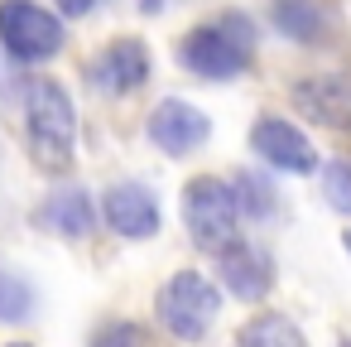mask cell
<instances>
[{"mask_svg": "<svg viewBox=\"0 0 351 347\" xmlns=\"http://www.w3.org/2000/svg\"><path fill=\"white\" fill-rule=\"evenodd\" d=\"M25 145L44 174H63L77 159V107L63 82L29 78L25 82Z\"/></svg>", "mask_w": 351, "mask_h": 347, "instance_id": "cell-1", "label": "cell"}, {"mask_svg": "<svg viewBox=\"0 0 351 347\" xmlns=\"http://www.w3.org/2000/svg\"><path fill=\"white\" fill-rule=\"evenodd\" d=\"M255 58V30L245 15H221L212 25H197L178 44V63L202 82H231Z\"/></svg>", "mask_w": 351, "mask_h": 347, "instance_id": "cell-2", "label": "cell"}, {"mask_svg": "<svg viewBox=\"0 0 351 347\" xmlns=\"http://www.w3.org/2000/svg\"><path fill=\"white\" fill-rule=\"evenodd\" d=\"M183 222H188V236L197 251L207 256H221L241 241V203H236V188L202 174L183 188Z\"/></svg>", "mask_w": 351, "mask_h": 347, "instance_id": "cell-3", "label": "cell"}, {"mask_svg": "<svg viewBox=\"0 0 351 347\" xmlns=\"http://www.w3.org/2000/svg\"><path fill=\"white\" fill-rule=\"evenodd\" d=\"M154 313H159V323H164L173 337L202 342L207 328H212L217 313H221V289H217L207 275H197V270H178V275H169L164 289L154 294Z\"/></svg>", "mask_w": 351, "mask_h": 347, "instance_id": "cell-4", "label": "cell"}, {"mask_svg": "<svg viewBox=\"0 0 351 347\" xmlns=\"http://www.w3.org/2000/svg\"><path fill=\"white\" fill-rule=\"evenodd\" d=\"M63 20L49 15L39 0H0V49L15 63H49L63 54Z\"/></svg>", "mask_w": 351, "mask_h": 347, "instance_id": "cell-5", "label": "cell"}, {"mask_svg": "<svg viewBox=\"0 0 351 347\" xmlns=\"http://www.w3.org/2000/svg\"><path fill=\"white\" fill-rule=\"evenodd\" d=\"M87 82L101 97H130L149 82V49L145 39H111L92 63H87Z\"/></svg>", "mask_w": 351, "mask_h": 347, "instance_id": "cell-6", "label": "cell"}, {"mask_svg": "<svg viewBox=\"0 0 351 347\" xmlns=\"http://www.w3.org/2000/svg\"><path fill=\"white\" fill-rule=\"evenodd\" d=\"M250 150H255L269 169H279V174H313V169H317L313 140H308L293 121H284V116H260V121L250 126Z\"/></svg>", "mask_w": 351, "mask_h": 347, "instance_id": "cell-7", "label": "cell"}, {"mask_svg": "<svg viewBox=\"0 0 351 347\" xmlns=\"http://www.w3.org/2000/svg\"><path fill=\"white\" fill-rule=\"evenodd\" d=\"M289 97H293L298 116H308L313 126L351 131V78H346V73H313V78H298Z\"/></svg>", "mask_w": 351, "mask_h": 347, "instance_id": "cell-8", "label": "cell"}, {"mask_svg": "<svg viewBox=\"0 0 351 347\" xmlns=\"http://www.w3.org/2000/svg\"><path fill=\"white\" fill-rule=\"evenodd\" d=\"M207 135H212V121H207L193 102H183V97H164V102L149 111V140H154L164 155H173V159L202 150Z\"/></svg>", "mask_w": 351, "mask_h": 347, "instance_id": "cell-9", "label": "cell"}, {"mask_svg": "<svg viewBox=\"0 0 351 347\" xmlns=\"http://www.w3.org/2000/svg\"><path fill=\"white\" fill-rule=\"evenodd\" d=\"M101 217L116 236L125 241H149L159 232V198L145 188V183H111L106 198H101Z\"/></svg>", "mask_w": 351, "mask_h": 347, "instance_id": "cell-10", "label": "cell"}, {"mask_svg": "<svg viewBox=\"0 0 351 347\" xmlns=\"http://www.w3.org/2000/svg\"><path fill=\"white\" fill-rule=\"evenodd\" d=\"M274 30L293 44H327L337 34V10H332V0H274V10H269Z\"/></svg>", "mask_w": 351, "mask_h": 347, "instance_id": "cell-11", "label": "cell"}, {"mask_svg": "<svg viewBox=\"0 0 351 347\" xmlns=\"http://www.w3.org/2000/svg\"><path fill=\"white\" fill-rule=\"evenodd\" d=\"M34 217H39V227H44V232L68 236V241H82V236H92V227H97V208H92L87 188H77V183L53 188Z\"/></svg>", "mask_w": 351, "mask_h": 347, "instance_id": "cell-12", "label": "cell"}, {"mask_svg": "<svg viewBox=\"0 0 351 347\" xmlns=\"http://www.w3.org/2000/svg\"><path fill=\"white\" fill-rule=\"evenodd\" d=\"M217 260H221V284H226L236 299L255 304V299H265V294H269L274 270H269V256H265V251H255V246L236 241V246H231V251H221Z\"/></svg>", "mask_w": 351, "mask_h": 347, "instance_id": "cell-13", "label": "cell"}, {"mask_svg": "<svg viewBox=\"0 0 351 347\" xmlns=\"http://www.w3.org/2000/svg\"><path fill=\"white\" fill-rule=\"evenodd\" d=\"M236 347H308V342H303V333H298L293 318H284V313H255L241 328Z\"/></svg>", "mask_w": 351, "mask_h": 347, "instance_id": "cell-14", "label": "cell"}, {"mask_svg": "<svg viewBox=\"0 0 351 347\" xmlns=\"http://www.w3.org/2000/svg\"><path fill=\"white\" fill-rule=\"evenodd\" d=\"M34 284L20 275V270H10V265H0V323H25L29 313H34Z\"/></svg>", "mask_w": 351, "mask_h": 347, "instance_id": "cell-15", "label": "cell"}, {"mask_svg": "<svg viewBox=\"0 0 351 347\" xmlns=\"http://www.w3.org/2000/svg\"><path fill=\"white\" fill-rule=\"evenodd\" d=\"M231 188H236V203H241L245 217H269L274 212V193H269V183L260 174H236Z\"/></svg>", "mask_w": 351, "mask_h": 347, "instance_id": "cell-16", "label": "cell"}, {"mask_svg": "<svg viewBox=\"0 0 351 347\" xmlns=\"http://www.w3.org/2000/svg\"><path fill=\"white\" fill-rule=\"evenodd\" d=\"M322 193H327V203H332L337 212L351 217V159H332V164H322Z\"/></svg>", "mask_w": 351, "mask_h": 347, "instance_id": "cell-17", "label": "cell"}, {"mask_svg": "<svg viewBox=\"0 0 351 347\" xmlns=\"http://www.w3.org/2000/svg\"><path fill=\"white\" fill-rule=\"evenodd\" d=\"M92 347H140V328L135 323H106L92 337Z\"/></svg>", "mask_w": 351, "mask_h": 347, "instance_id": "cell-18", "label": "cell"}, {"mask_svg": "<svg viewBox=\"0 0 351 347\" xmlns=\"http://www.w3.org/2000/svg\"><path fill=\"white\" fill-rule=\"evenodd\" d=\"M58 5H63V15H68V20H82V15L92 10V0H58Z\"/></svg>", "mask_w": 351, "mask_h": 347, "instance_id": "cell-19", "label": "cell"}, {"mask_svg": "<svg viewBox=\"0 0 351 347\" xmlns=\"http://www.w3.org/2000/svg\"><path fill=\"white\" fill-rule=\"evenodd\" d=\"M164 5H169V0H140V10H149V15H159Z\"/></svg>", "mask_w": 351, "mask_h": 347, "instance_id": "cell-20", "label": "cell"}, {"mask_svg": "<svg viewBox=\"0 0 351 347\" xmlns=\"http://www.w3.org/2000/svg\"><path fill=\"white\" fill-rule=\"evenodd\" d=\"M341 246H346V251H351V232H346V236H341Z\"/></svg>", "mask_w": 351, "mask_h": 347, "instance_id": "cell-21", "label": "cell"}, {"mask_svg": "<svg viewBox=\"0 0 351 347\" xmlns=\"http://www.w3.org/2000/svg\"><path fill=\"white\" fill-rule=\"evenodd\" d=\"M10 347H29V342H10Z\"/></svg>", "mask_w": 351, "mask_h": 347, "instance_id": "cell-22", "label": "cell"}, {"mask_svg": "<svg viewBox=\"0 0 351 347\" xmlns=\"http://www.w3.org/2000/svg\"><path fill=\"white\" fill-rule=\"evenodd\" d=\"M341 347H351V342H341Z\"/></svg>", "mask_w": 351, "mask_h": 347, "instance_id": "cell-23", "label": "cell"}]
</instances>
